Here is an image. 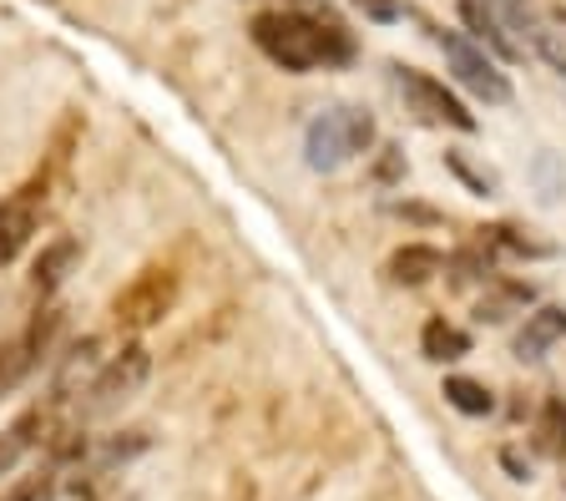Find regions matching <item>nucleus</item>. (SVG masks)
Returning <instances> with one entry per match:
<instances>
[{
  "instance_id": "nucleus-20",
  "label": "nucleus",
  "mask_w": 566,
  "mask_h": 501,
  "mask_svg": "<svg viewBox=\"0 0 566 501\" xmlns=\"http://www.w3.org/2000/svg\"><path fill=\"white\" fill-rule=\"evenodd\" d=\"M446 163H450V173H455V178H465V182H471V192H481V198H491V192H495V173H475V167L465 163V157H460V153H450Z\"/></svg>"
},
{
  "instance_id": "nucleus-5",
  "label": "nucleus",
  "mask_w": 566,
  "mask_h": 501,
  "mask_svg": "<svg viewBox=\"0 0 566 501\" xmlns=\"http://www.w3.org/2000/svg\"><path fill=\"white\" fill-rule=\"evenodd\" d=\"M177 304V274L167 263H153V269H142L117 299H112V320L117 330L137 334V330H153L163 314H172Z\"/></svg>"
},
{
  "instance_id": "nucleus-10",
  "label": "nucleus",
  "mask_w": 566,
  "mask_h": 501,
  "mask_svg": "<svg viewBox=\"0 0 566 501\" xmlns=\"http://www.w3.org/2000/svg\"><path fill=\"white\" fill-rule=\"evenodd\" d=\"M566 340V304H542V310H531L526 324L516 334V359H542L552 345Z\"/></svg>"
},
{
  "instance_id": "nucleus-4",
  "label": "nucleus",
  "mask_w": 566,
  "mask_h": 501,
  "mask_svg": "<svg viewBox=\"0 0 566 501\" xmlns=\"http://www.w3.org/2000/svg\"><path fill=\"white\" fill-rule=\"evenodd\" d=\"M440 51H446V66L455 72V82L471 96H481L485 107H506L511 102V76L485 56V46H475L465 31H440Z\"/></svg>"
},
{
  "instance_id": "nucleus-8",
  "label": "nucleus",
  "mask_w": 566,
  "mask_h": 501,
  "mask_svg": "<svg viewBox=\"0 0 566 501\" xmlns=\"http://www.w3.org/2000/svg\"><path fill=\"white\" fill-rule=\"evenodd\" d=\"M147 375H153V349H147V345H127L122 355H112L102 370H96V380H92V410L127 406L132 395L147 385Z\"/></svg>"
},
{
  "instance_id": "nucleus-2",
  "label": "nucleus",
  "mask_w": 566,
  "mask_h": 501,
  "mask_svg": "<svg viewBox=\"0 0 566 501\" xmlns=\"http://www.w3.org/2000/svg\"><path fill=\"white\" fill-rule=\"evenodd\" d=\"M369 143H375V117L365 107L334 102L304 127V163L314 173H339L359 153H369Z\"/></svg>"
},
{
  "instance_id": "nucleus-13",
  "label": "nucleus",
  "mask_w": 566,
  "mask_h": 501,
  "mask_svg": "<svg viewBox=\"0 0 566 501\" xmlns=\"http://www.w3.org/2000/svg\"><path fill=\"white\" fill-rule=\"evenodd\" d=\"M82 259V243L71 239H51L46 249H41V259H35V274H31V284H35V294H56L61 284H66V274H71V263Z\"/></svg>"
},
{
  "instance_id": "nucleus-9",
  "label": "nucleus",
  "mask_w": 566,
  "mask_h": 501,
  "mask_svg": "<svg viewBox=\"0 0 566 501\" xmlns=\"http://www.w3.org/2000/svg\"><path fill=\"white\" fill-rule=\"evenodd\" d=\"M56 330H61V314L56 310H41L21 334H15V340H6V345H0V395L15 390V385H21L25 375L46 359L51 334H56Z\"/></svg>"
},
{
  "instance_id": "nucleus-11",
  "label": "nucleus",
  "mask_w": 566,
  "mask_h": 501,
  "mask_svg": "<svg viewBox=\"0 0 566 501\" xmlns=\"http://www.w3.org/2000/svg\"><path fill=\"white\" fill-rule=\"evenodd\" d=\"M440 269H446V253H440L436 243H405V249H395L389 253V263H385L389 284H405V289L430 284Z\"/></svg>"
},
{
  "instance_id": "nucleus-23",
  "label": "nucleus",
  "mask_w": 566,
  "mask_h": 501,
  "mask_svg": "<svg viewBox=\"0 0 566 501\" xmlns=\"http://www.w3.org/2000/svg\"><path fill=\"white\" fill-rule=\"evenodd\" d=\"M501 461H506L511 471H516V481H526V466H521V456H516V451H506V456H501Z\"/></svg>"
},
{
  "instance_id": "nucleus-18",
  "label": "nucleus",
  "mask_w": 566,
  "mask_h": 501,
  "mask_svg": "<svg viewBox=\"0 0 566 501\" xmlns=\"http://www.w3.org/2000/svg\"><path fill=\"white\" fill-rule=\"evenodd\" d=\"M440 395H446L460 416H491V410H495V395L485 390L481 380H465V375H450Z\"/></svg>"
},
{
  "instance_id": "nucleus-1",
  "label": "nucleus",
  "mask_w": 566,
  "mask_h": 501,
  "mask_svg": "<svg viewBox=\"0 0 566 501\" xmlns=\"http://www.w3.org/2000/svg\"><path fill=\"white\" fill-rule=\"evenodd\" d=\"M253 46L283 66V72H318V66H344L354 56V41L349 31H339L334 21H318L308 11H263L253 15Z\"/></svg>"
},
{
  "instance_id": "nucleus-7",
  "label": "nucleus",
  "mask_w": 566,
  "mask_h": 501,
  "mask_svg": "<svg viewBox=\"0 0 566 501\" xmlns=\"http://www.w3.org/2000/svg\"><path fill=\"white\" fill-rule=\"evenodd\" d=\"M395 86H400L405 107H410L420 122H430V127L475 132V112H465V102H460V96L450 92L446 82H436V76L415 72V66H395Z\"/></svg>"
},
{
  "instance_id": "nucleus-19",
  "label": "nucleus",
  "mask_w": 566,
  "mask_h": 501,
  "mask_svg": "<svg viewBox=\"0 0 566 501\" xmlns=\"http://www.w3.org/2000/svg\"><path fill=\"white\" fill-rule=\"evenodd\" d=\"M82 375H92L96 380V340H86V345H76L66 355V365H61V375H56V400H66L71 385L82 380Z\"/></svg>"
},
{
  "instance_id": "nucleus-17",
  "label": "nucleus",
  "mask_w": 566,
  "mask_h": 501,
  "mask_svg": "<svg viewBox=\"0 0 566 501\" xmlns=\"http://www.w3.org/2000/svg\"><path fill=\"white\" fill-rule=\"evenodd\" d=\"M41 426H46V416H41V410H25L15 426L0 430V477H11L15 466H21V456L35 446V430Z\"/></svg>"
},
{
  "instance_id": "nucleus-21",
  "label": "nucleus",
  "mask_w": 566,
  "mask_h": 501,
  "mask_svg": "<svg viewBox=\"0 0 566 501\" xmlns=\"http://www.w3.org/2000/svg\"><path fill=\"white\" fill-rule=\"evenodd\" d=\"M359 11H365V21H379V25H389V21H400L405 15V0H354Z\"/></svg>"
},
{
  "instance_id": "nucleus-12",
  "label": "nucleus",
  "mask_w": 566,
  "mask_h": 501,
  "mask_svg": "<svg viewBox=\"0 0 566 501\" xmlns=\"http://www.w3.org/2000/svg\"><path fill=\"white\" fill-rule=\"evenodd\" d=\"M531 299H536V289H531L526 279H495V284L481 294V304H475V320L481 324H506L511 314H526Z\"/></svg>"
},
{
  "instance_id": "nucleus-14",
  "label": "nucleus",
  "mask_w": 566,
  "mask_h": 501,
  "mask_svg": "<svg viewBox=\"0 0 566 501\" xmlns=\"http://www.w3.org/2000/svg\"><path fill=\"white\" fill-rule=\"evenodd\" d=\"M460 21L471 25V41H475V46H491L495 56L521 61V51L511 46V36L501 31V21H495V11L485 6V0H460Z\"/></svg>"
},
{
  "instance_id": "nucleus-15",
  "label": "nucleus",
  "mask_w": 566,
  "mask_h": 501,
  "mask_svg": "<svg viewBox=\"0 0 566 501\" xmlns=\"http://www.w3.org/2000/svg\"><path fill=\"white\" fill-rule=\"evenodd\" d=\"M420 355L430 359V365H450V359H465V355H471V334L460 330V324H450V320H424V330H420Z\"/></svg>"
},
{
  "instance_id": "nucleus-16",
  "label": "nucleus",
  "mask_w": 566,
  "mask_h": 501,
  "mask_svg": "<svg viewBox=\"0 0 566 501\" xmlns=\"http://www.w3.org/2000/svg\"><path fill=\"white\" fill-rule=\"evenodd\" d=\"M531 446H536V456H546V461H566V400H546L542 416H536V426H531Z\"/></svg>"
},
{
  "instance_id": "nucleus-3",
  "label": "nucleus",
  "mask_w": 566,
  "mask_h": 501,
  "mask_svg": "<svg viewBox=\"0 0 566 501\" xmlns=\"http://www.w3.org/2000/svg\"><path fill=\"white\" fill-rule=\"evenodd\" d=\"M485 6L521 56H542L556 76H566V25L556 15H546L536 0H485Z\"/></svg>"
},
{
  "instance_id": "nucleus-22",
  "label": "nucleus",
  "mask_w": 566,
  "mask_h": 501,
  "mask_svg": "<svg viewBox=\"0 0 566 501\" xmlns=\"http://www.w3.org/2000/svg\"><path fill=\"white\" fill-rule=\"evenodd\" d=\"M11 501H51V477H35V481H25V487L15 491Z\"/></svg>"
},
{
  "instance_id": "nucleus-24",
  "label": "nucleus",
  "mask_w": 566,
  "mask_h": 501,
  "mask_svg": "<svg viewBox=\"0 0 566 501\" xmlns=\"http://www.w3.org/2000/svg\"><path fill=\"white\" fill-rule=\"evenodd\" d=\"M556 21H562V25H566V15H556Z\"/></svg>"
},
{
  "instance_id": "nucleus-6",
  "label": "nucleus",
  "mask_w": 566,
  "mask_h": 501,
  "mask_svg": "<svg viewBox=\"0 0 566 501\" xmlns=\"http://www.w3.org/2000/svg\"><path fill=\"white\" fill-rule=\"evenodd\" d=\"M46 192H51L46 173H35V178H25L15 192L0 198V269L21 259L25 243L35 239V228L46 218Z\"/></svg>"
}]
</instances>
